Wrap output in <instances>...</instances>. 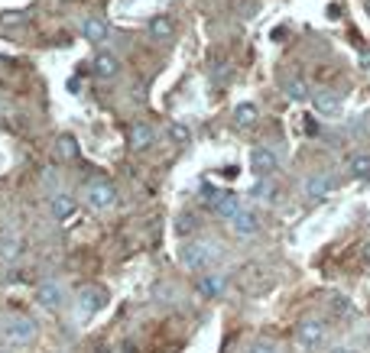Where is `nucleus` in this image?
Instances as JSON below:
<instances>
[{
  "label": "nucleus",
  "mask_w": 370,
  "mask_h": 353,
  "mask_svg": "<svg viewBox=\"0 0 370 353\" xmlns=\"http://www.w3.org/2000/svg\"><path fill=\"white\" fill-rule=\"evenodd\" d=\"M296 343L302 350H319L321 343H325V321L321 317H302L296 328Z\"/></svg>",
  "instance_id": "20e7f679"
},
{
  "label": "nucleus",
  "mask_w": 370,
  "mask_h": 353,
  "mask_svg": "<svg viewBox=\"0 0 370 353\" xmlns=\"http://www.w3.org/2000/svg\"><path fill=\"white\" fill-rule=\"evenodd\" d=\"M328 353H354V350H351L347 343H338V347H332V350H328Z\"/></svg>",
  "instance_id": "c756f323"
},
{
  "label": "nucleus",
  "mask_w": 370,
  "mask_h": 353,
  "mask_svg": "<svg viewBox=\"0 0 370 353\" xmlns=\"http://www.w3.org/2000/svg\"><path fill=\"white\" fill-rule=\"evenodd\" d=\"M360 68H364V72H370V52H360Z\"/></svg>",
  "instance_id": "c85d7f7f"
},
{
  "label": "nucleus",
  "mask_w": 370,
  "mask_h": 353,
  "mask_svg": "<svg viewBox=\"0 0 370 353\" xmlns=\"http://www.w3.org/2000/svg\"><path fill=\"white\" fill-rule=\"evenodd\" d=\"M364 263H367V266H370V244L364 246Z\"/></svg>",
  "instance_id": "7c9ffc66"
},
{
  "label": "nucleus",
  "mask_w": 370,
  "mask_h": 353,
  "mask_svg": "<svg viewBox=\"0 0 370 353\" xmlns=\"http://www.w3.org/2000/svg\"><path fill=\"white\" fill-rule=\"evenodd\" d=\"M62 298H65V292H62L59 282H39L36 285V302L46 308V311H56L62 304Z\"/></svg>",
  "instance_id": "1a4fd4ad"
},
{
  "label": "nucleus",
  "mask_w": 370,
  "mask_h": 353,
  "mask_svg": "<svg viewBox=\"0 0 370 353\" xmlns=\"http://www.w3.org/2000/svg\"><path fill=\"white\" fill-rule=\"evenodd\" d=\"M104 304H108V289L104 285H82L78 295H75V311H78L82 321L95 317Z\"/></svg>",
  "instance_id": "7ed1b4c3"
},
{
  "label": "nucleus",
  "mask_w": 370,
  "mask_h": 353,
  "mask_svg": "<svg viewBox=\"0 0 370 353\" xmlns=\"http://www.w3.org/2000/svg\"><path fill=\"white\" fill-rule=\"evenodd\" d=\"M224 289H227V276L224 272H205L198 279V295H205V298H221Z\"/></svg>",
  "instance_id": "9d476101"
},
{
  "label": "nucleus",
  "mask_w": 370,
  "mask_h": 353,
  "mask_svg": "<svg viewBox=\"0 0 370 353\" xmlns=\"http://www.w3.org/2000/svg\"><path fill=\"white\" fill-rule=\"evenodd\" d=\"M0 334H3V341H10V343H33L39 337V324H36V317L16 315L3 321Z\"/></svg>",
  "instance_id": "f03ea898"
},
{
  "label": "nucleus",
  "mask_w": 370,
  "mask_h": 353,
  "mask_svg": "<svg viewBox=\"0 0 370 353\" xmlns=\"http://www.w3.org/2000/svg\"><path fill=\"white\" fill-rule=\"evenodd\" d=\"M302 192H306V198H312V201H325V198H332L334 192H338V179L328 175V172H315V175L306 179Z\"/></svg>",
  "instance_id": "423d86ee"
},
{
  "label": "nucleus",
  "mask_w": 370,
  "mask_h": 353,
  "mask_svg": "<svg viewBox=\"0 0 370 353\" xmlns=\"http://www.w3.org/2000/svg\"><path fill=\"white\" fill-rule=\"evenodd\" d=\"M250 198L260 201V205H270V201H276V182H273V179H257L254 188H250Z\"/></svg>",
  "instance_id": "6ab92c4d"
},
{
  "label": "nucleus",
  "mask_w": 370,
  "mask_h": 353,
  "mask_svg": "<svg viewBox=\"0 0 370 353\" xmlns=\"http://www.w3.org/2000/svg\"><path fill=\"white\" fill-rule=\"evenodd\" d=\"M49 211H52V218L56 220H72L75 211H78V205H75L72 195H56L49 201Z\"/></svg>",
  "instance_id": "f3484780"
},
{
  "label": "nucleus",
  "mask_w": 370,
  "mask_h": 353,
  "mask_svg": "<svg viewBox=\"0 0 370 353\" xmlns=\"http://www.w3.org/2000/svg\"><path fill=\"white\" fill-rule=\"evenodd\" d=\"M257 120H260L257 104H250V101H244V104H237V107H234V123L241 127V130H250V127H254Z\"/></svg>",
  "instance_id": "a211bd4d"
},
{
  "label": "nucleus",
  "mask_w": 370,
  "mask_h": 353,
  "mask_svg": "<svg viewBox=\"0 0 370 353\" xmlns=\"http://www.w3.org/2000/svg\"><path fill=\"white\" fill-rule=\"evenodd\" d=\"M149 36L156 39V42H166V39L175 33V23H173V16H166V13H156V16H149Z\"/></svg>",
  "instance_id": "2eb2a0df"
},
{
  "label": "nucleus",
  "mask_w": 370,
  "mask_h": 353,
  "mask_svg": "<svg viewBox=\"0 0 370 353\" xmlns=\"http://www.w3.org/2000/svg\"><path fill=\"white\" fill-rule=\"evenodd\" d=\"M166 133H169V140H173L175 146H188V143H192V130H188V127H185V123H169V127H166Z\"/></svg>",
  "instance_id": "5701e85b"
},
{
  "label": "nucleus",
  "mask_w": 370,
  "mask_h": 353,
  "mask_svg": "<svg viewBox=\"0 0 370 353\" xmlns=\"http://www.w3.org/2000/svg\"><path fill=\"white\" fill-rule=\"evenodd\" d=\"M91 72L98 75V78H114V75L121 72V59L114 52H98L91 59Z\"/></svg>",
  "instance_id": "f8f14e48"
},
{
  "label": "nucleus",
  "mask_w": 370,
  "mask_h": 353,
  "mask_svg": "<svg viewBox=\"0 0 370 353\" xmlns=\"http://www.w3.org/2000/svg\"><path fill=\"white\" fill-rule=\"evenodd\" d=\"M56 156L59 159H75L78 156V143H75L72 133H62L59 140H56Z\"/></svg>",
  "instance_id": "4be33fe9"
},
{
  "label": "nucleus",
  "mask_w": 370,
  "mask_h": 353,
  "mask_svg": "<svg viewBox=\"0 0 370 353\" xmlns=\"http://www.w3.org/2000/svg\"><path fill=\"white\" fill-rule=\"evenodd\" d=\"M20 23H26V10H7L3 16H0V26H3V29L20 26Z\"/></svg>",
  "instance_id": "a878e982"
},
{
  "label": "nucleus",
  "mask_w": 370,
  "mask_h": 353,
  "mask_svg": "<svg viewBox=\"0 0 370 353\" xmlns=\"http://www.w3.org/2000/svg\"><path fill=\"white\" fill-rule=\"evenodd\" d=\"M347 175L351 179H370V153H354V156L347 159Z\"/></svg>",
  "instance_id": "aec40b11"
},
{
  "label": "nucleus",
  "mask_w": 370,
  "mask_h": 353,
  "mask_svg": "<svg viewBox=\"0 0 370 353\" xmlns=\"http://www.w3.org/2000/svg\"><path fill=\"white\" fill-rule=\"evenodd\" d=\"M332 311H338V315H347V311H351V302H347L345 295H332Z\"/></svg>",
  "instance_id": "cd10ccee"
},
{
  "label": "nucleus",
  "mask_w": 370,
  "mask_h": 353,
  "mask_svg": "<svg viewBox=\"0 0 370 353\" xmlns=\"http://www.w3.org/2000/svg\"><path fill=\"white\" fill-rule=\"evenodd\" d=\"M247 353H280V343H273V341H254Z\"/></svg>",
  "instance_id": "bb28decb"
},
{
  "label": "nucleus",
  "mask_w": 370,
  "mask_h": 353,
  "mask_svg": "<svg viewBox=\"0 0 370 353\" xmlns=\"http://www.w3.org/2000/svg\"><path fill=\"white\" fill-rule=\"evenodd\" d=\"M312 104L319 110L321 117H341V110H345V101L338 91L332 88H321V91H312Z\"/></svg>",
  "instance_id": "6e6552de"
},
{
  "label": "nucleus",
  "mask_w": 370,
  "mask_h": 353,
  "mask_svg": "<svg viewBox=\"0 0 370 353\" xmlns=\"http://www.w3.org/2000/svg\"><path fill=\"white\" fill-rule=\"evenodd\" d=\"M214 214L224 220H234L237 214H241V198H237L234 192H221V198L214 201Z\"/></svg>",
  "instance_id": "dca6fc26"
},
{
  "label": "nucleus",
  "mask_w": 370,
  "mask_h": 353,
  "mask_svg": "<svg viewBox=\"0 0 370 353\" xmlns=\"http://www.w3.org/2000/svg\"><path fill=\"white\" fill-rule=\"evenodd\" d=\"M182 266L192 269V272H205V269H211L218 259L224 256V246L218 244V240H192V244L182 246Z\"/></svg>",
  "instance_id": "f257e3e1"
},
{
  "label": "nucleus",
  "mask_w": 370,
  "mask_h": 353,
  "mask_svg": "<svg viewBox=\"0 0 370 353\" xmlns=\"http://www.w3.org/2000/svg\"><path fill=\"white\" fill-rule=\"evenodd\" d=\"M88 195V205L95 207V211H108V207L117 205V188H114V182H108V179H91L85 188Z\"/></svg>",
  "instance_id": "39448f33"
},
{
  "label": "nucleus",
  "mask_w": 370,
  "mask_h": 353,
  "mask_svg": "<svg viewBox=\"0 0 370 353\" xmlns=\"http://www.w3.org/2000/svg\"><path fill=\"white\" fill-rule=\"evenodd\" d=\"M0 353H10V350H0Z\"/></svg>",
  "instance_id": "473e14b6"
},
{
  "label": "nucleus",
  "mask_w": 370,
  "mask_h": 353,
  "mask_svg": "<svg viewBox=\"0 0 370 353\" xmlns=\"http://www.w3.org/2000/svg\"><path fill=\"white\" fill-rule=\"evenodd\" d=\"M280 169V159L273 153L270 146H254L250 149V172L257 175V179H273Z\"/></svg>",
  "instance_id": "0eeeda50"
},
{
  "label": "nucleus",
  "mask_w": 370,
  "mask_h": 353,
  "mask_svg": "<svg viewBox=\"0 0 370 353\" xmlns=\"http://www.w3.org/2000/svg\"><path fill=\"white\" fill-rule=\"evenodd\" d=\"M20 253H23V244H20L16 237H13V240H3V244H0V256H3V259H16Z\"/></svg>",
  "instance_id": "393cba45"
},
{
  "label": "nucleus",
  "mask_w": 370,
  "mask_h": 353,
  "mask_svg": "<svg viewBox=\"0 0 370 353\" xmlns=\"http://www.w3.org/2000/svg\"><path fill=\"white\" fill-rule=\"evenodd\" d=\"M82 33H85V39H88V42H95V46L108 42V36H111V29H108V23H104L101 16H85Z\"/></svg>",
  "instance_id": "4468645a"
},
{
  "label": "nucleus",
  "mask_w": 370,
  "mask_h": 353,
  "mask_svg": "<svg viewBox=\"0 0 370 353\" xmlns=\"http://www.w3.org/2000/svg\"><path fill=\"white\" fill-rule=\"evenodd\" d=\"M231 231H234V237L247 240V237H254V233L260 231V218L254 211H244V207H241V214L231 220Z\"/></svg>",
  "instance_id": "9b49d317"
},
{
  "label": "nucleus",
  "mask_w": 370,
  "mask_h": 353,
  "mask_svg": "<svg viewBox=\"0 0 370 353\" xmlns=\"http://www.w3.org/2000/svg\"><path fill=\"white\" fill-rule=\"evenodd\" d=\"M364 7H367V13H370V0H367V3H364Z\"/></svg>",
  "instance_id": "2f4dec72"
},
{
  "label": "nucleus",
  "mask_w": 370,
  "mask_h": 353,
  "mask_svg": "<svg viewBox=\"0 0 370 353\" xmlns=\"http://www.w3.org/2000/svg\"><path fill=\"white\" fill-rule=\"evenodd\" d=\"M286 98L289 101H306V98H312V88H308L302 78H289V81H286Z\"/></svg>",
  "instance_id": "412c9836"
},
{
  "label": "nucleus",
  "mask_w": 370,
  "mask_h": 353,
  "mask_svg": "<svg viewBox=\"0 0 370 353\" xmlns=\"http://www.w3.org/2000/svg\"><path fill=\"white\" fill-rule=\"evenodd\" d=\"M153 143H156V130H153L149 123H134V127H130V149L143 153V149H149Z\"/></svg>",
  "instance_id": "ddd939ff"
},
{
  "label": "nucleus",
  "mask_w": 370,
  "mask_h": 353,
  "mask_svg": "<svg viewBox=\"0 0 370 353\" xmlns=\"http://www.w3.org/2000/svg\"><path fill=\"white\" fill-rule=\"evenodd\" d=\"M195 231H198V220L192 214H182V218L175 220V233L179 237H188V233H195Z\"/></svg>",
  "instance_id": "b1692460"
}]
</instances>
